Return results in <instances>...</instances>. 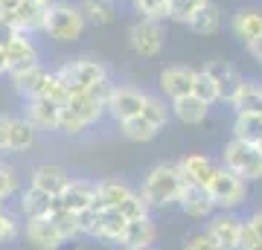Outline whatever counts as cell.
Returning <instances> with one entry per match:
<instances>
[{"instance_id": "9", "label": "cell", "mask_w": 262, "mask_h": 250, "mask_svg": "<svg viewBox=\"0 0 262 250\" xmlns=\"http://www.w3.org/2000/svg\"><path fill=\"white\" fill-rule=\"evenodd\" d=\"M230 35L242 47H251L256 38H262V9L259 6H242L230 15Z\"/></svg>"}, {"instance_id": "11", "label": "cell", "mask_w": 262, "mask_h": 250, "mask_svg": "<svg viewBox=\"0 0 262 250\" xmlns=\"http://www.w3.org/2000/svg\"><path fill=\"white\" fill-rule=\"evenodd\" d=\"M3 50H6V58H9V73L12 70H27V67L41 64V47H38L35 35L18 32Z\"/></svg>"}, {"instance_id": "5", "label": "cell", "mask_w": 262, "mask_h": 250, "mask_svg": "<svg viewBox=\"0 0 262 250\" xmlns=\"http://www.w3.org/2000/svg\"><path fill=\"white\" fill-rule=\"evenodd\" d=\"M163 44H166V32H163V24H160V20H146V18L131 20L128 47H131L134 56L158 58L160 53H163Z\"/></svg>"}, {"instance_id": "15", "label": "cell", "mask_w": 262, "mask_h": 250, "mask_svg": "<svg viewBox=\"0 0 262 250\" xmlns=\"http://www.w3.org/2000/svg\"><path fill=\"white\" fill-rule=\"evenodd\" d=\"M64 105L44 99V96H32L27 99V120L35 125L38 131H56L58 128V117H61Z\"/></svg>"}, {"instance_id": "24", "label": "cell", "mask_w": 262, "mask_h": 250, "mask_svg": "<svg viewBox=\"0 0 262 250\" xmlns=\"http://www.w3.org/2000/svg\"><path fill=\"white\" fill-rule=\"evenodd\" d=\"M242 227H245V221H239V218H233V215H219V218H213V224H210L207 233H210L225 250H239Z\"/></svg>"}, {"instance_id": "13", "label": "cell", "mask_w": 262, "mask_h": 250, "mask_svg": "<svg viewBox=\"0 0 262 250\" xmlns=\"http://www.w3.org/2000/svg\"><path fill=\"white\" fill-rule=\"evenodd\" d=\"M181 166V175H184V184H195V186H213L215 175H219V163H213L210 157L204 154H187V157L178 160Z\"/></svg>"}, {"instance_id": "41", "label": "cell", "mask_w": 262, "mask_h": 250, "mask_svg": "<svg viewBox=\"0 0 262 250\" xmlns=\"http://www.w3.org/2000/svg\"><path fill=\"white\" fill-rule=\"evenodd\" d=\"M184 250H225V247H222L210 233H198V236L184 241Z\"/></svg>"}, {"instance_id": "45", "label": "cell", "mask_w": 262, "mask_h": 250, "mask_svg": "<svg viewBox=\"0 0 262 250\" xmlns=\"http://www.w3.org/2000/svg\"><path fill=\"white\" fill-rule=\"evenodd\" d=\"M12 236H15V221H12V215L0 210V241H9Z\"/></svg>"}, {"instance_id": "17", "label": "cell", "mask_w": 262, "mask_h": 250, "mask_svg": "<svg viewBox=\"0 0 262 250\" xmlns=\"http://www.w3.org/2000/svg\"><path fill=\"white\" fill-rule=\"evenodd\" d=\"M204 70L210 73V79L215 82V87H219V96H222V102L230 105V99H233L236 87H239V82H242V76L236 73V67L230 64V61H222V58H213V61H207Z\"/></svg>"}, {"instance_id": "39", "label": "cell", "mask_w": 262, "mask_h": 250, "mask_svg": "<svg viewBox=\"0 0 262 250\" xmlns=\"http://www.w3.org/2000/svg\"><path fill=\"white\" fill-rule=\"evenodd\" d=\"M50 221L61 230V236H64V239H73V236H79V233H82V230H79V215L70 213V210H64V207H61L58 213L50 215Z\"/></svg>"}, {"instance_id": "44", "label": "cell", "mask_w": 262, "mask_h": 250, "mask_svg": "<svg viewBox=\"0 0 262 250\" xmlns=\"http://www.w3.org/2000/svg\"><path fill=\"white\" fill-rule=\"evenodd\" d=\"M9 128H12V117L0 113V151H9Z\"/></svg>"}, {"instance_id": "47", "label": "cell", "mask_w": 262, "mask_h": 250, "mask_svg": "<svg viewBox=\"0 0 262 250\" xmlns=\"http://www.w3.org/2000/svg\"><path fill=\"white\" fill-rule=\"evenodd\" d=\"M248 224H251V227H253V233H256V236L262 239V213H253L251 218H248Z\"/></svg>"}, {"instance_id": "46", "label": "cell", "mask_w": 262, "mask_h": 250, "mask_svg": "<svg viewBox=\"0 0 262 250\" xmlns=\"http://www.w3.org/2000/svg\"><path fill=\"white\" fill-rule=\"evenodd\" d=\"M245 50H248V56H251L256 64H262V38H256V41H253L251 47H245Z\"/></svg>"}, {"instance_id": "27", "label": "cell", "mask_w": 262, "mask_h": 250, "mask_svg": "<svg viewBox=\"0 0 262 250\" xmlns=\"http://www.w3.org/2000/svg\"><path fill=\"white\" fill-rule=\"evenodd\" d=\"M151 241H155V224H151L149 215H143V218H131L128 230H125V236H122V244H125V247L146 250Z\"/></svg>"}, {"instance_id": "34", "label": "cell", "mask_w": 262, "mask_h": 250, "mask_svg": "<svg viewBox=\"0 0 262 250\" xmlns=\"http://www.w3.org/2000/svg\"><path fill=\"white\" fill-rule=\"evenodd\" d=\"M233 137L259 143V140H262V113H236Z\"/></svg>"}, {"instance_id": "43", "label": "cell", "mask_w": 262, "mask_h": 250, "mask_svg": "<svg viewBox=\"0 0 262 250\" xmlns=\"http://www.w3.org/2000/svg\"><path fill=\"white\" fill-rule=\"evenodd\" d=\"M15 35H18V29H15L12 18L6 15V12H0V47H6Z\"/></svg>"}, {"instance_id": "16", "label": "cell", "mask_w": 262, "mask_h": 250, "mask_svg": "<svg viewBox=\"0 0 262 250\" xmlns=\"http://www.w3.org/2000/svg\"><path fill=\"white\" fill-rule=\"evenodd\" d=\"M20 210L27 213V218H50L53 213L61 210V198L44 192L38 186H29L27 192L20 195Z\"/></svg>"}, {"instance_id": "1", "label": "cell", "mask_w": 262, "mask_h": 250, "mask_svg": "<svg viewBox=\"0 0 262 250\" xmlns=\"http://www.w3.org/2000/svg\"><path fill=\"white\" fill-rule=\"evenodd\" d=\"M88 18L79 0H53L44 24V35L56 44H76L88 32Z\"/></svg>"}, {"instance_id": "19", "label": "cell", "mask_w": 262, "mask_h": 250, "mask_svg": "<svg viewBox=\"0 0 262 250\" xmlns=\"http://www.w3.org/2000/svg\"><path fill=\"white\" fill-rule=\"evenodd\" d=\"M73 177L67 175L64 166H58V163H41V166H35V172H32V186H38V189H44V192L50 195H61L67 189V184H70Z\"/></svg>"}, {"instance_id": "3", "label": "cell", "mask_w": 262, "mask_h": 250, "mask_svg": "<svg viewBox=\"0 0 262 250\" xmlns=\"http://www.w3.org/2000/svg\"><path fill=\"white\" fill-rule=\"evenodd\" d=\"M222 166L236 172L239 177L251 180H262V148L251 140L230 137L222 148Z\"/></svg>"}, {"instance_id": "2", "label": "cell", "mask_w": 262, "mask_h": 250, "mask_svg": "<svg viewBox=\"0 0 262 250\" xmlns=\"http://www.w3.org/2000/svg\"><path fill=\"white\" fill-rule=\"evenodd\" d=\"M181 192H184V175H181L178 163H158L146 175V184H143V198L149 207H172L181 201Z\"/></svg>"}, {"instance_id": "10", "label": "cell", "mask_w": 262, "mask_h": 250, "mask_svg": "<svg viewBox=\"0 0 262 250\" xmlns=\"http://www.w3.org/2000/svg\"><path fill=\"white\" fill-rule=\"evenodd\" d=\"M47 12L50 3H41V0H24L15 12H6L15 24L18 32H27V35H44V24H47Z\"/></svg>"}, {"instance_id": "14", "label": "cell", "mask_w": 262, "mask_h": 250, "mask_svg": "<svg viewBox=\"0 0 262 250\" xmlns=\"http://www.w3.org/2000/svg\"><path fill=\"white\" fill-rule=\"evenodd\" d=\"M96 195H99V184H94V180H70L58 198H61L64 210L82 213V210H91L96 204Z\"/></svg>"}, {"instance_id": "8", "label": "cell", "mask_w": 262, "mask_h": 250, "mask_svg": "<svg viewBox=\"0 0 262 250\" xmlns=\"http://www.w3.org/2000/svg\"><path fill=\"white\" fill-rule=\"evenodd\" d=\"M195 76H198L195 67H189V64H169V67L160 70L158 87H160V93L166 96L169 102H172V99L189 96V93L195 90Z\"/></svg>"}, {"instance_id": "33", "label": "cell", "mask_w": 262, "mask_h": 250, "mask_svg": "<svg viewBox=\"0 0 262 250\" xmlns=\"http://www.w3.org/2000/svg\"><path fill=\"white\" fill-rule=\"evenodd\" d=\"M207 3H213V0H169V24L187 27Z\"/></svg>"}, {"instance_id": "51", "label": "cell", "mask_w": 262, "mask_h": 250, "mask_svg": "<svg viewBox=\"0 0 262 250\" xmlns=\"http://www.w3.org/2000/svg\"><path fill=\"white\" fill-rule=\"evenodd\" d=\"M125 250H140V247H125Z\"/></svg>"}, {"instance_id": "53", "label": "cell", "mask_w": 262, "mask_h": 250, "mask_svg": "<svg viewBox=\"0 0 262 250\" xmlns=\"http://www.w3.org/2000/svg\"><path fill=\"white\" fill-rule=\"evenodd\" d=\"M256 146H259V148H262V140H259V143H256Z\"/></svg>"}, {"instance_id": "12", "label": "cell", "mask_w": 262, "mask_h": 250, "mask_svg": "<svg viewBox=\"0 0 262 250\" xmlns=\"http://www.w3.org/2000/svg\"><path fill=\"white\" fill-rule=\"evenodd\" d=\"M128 221L131 218L122 210H117V207H96V224L91 236L105 239V241H122V236L128 230Z\"/></svg>"}, {"instance_id": "29", "label": "cell", "mask_w": 262, "mask_h": 250, "mask_svg": "<svg viewBox=\"0 0 262 250\" xmlns=\"http://www.w3.org/2000/svg\"><path fill=\"white\" fill-rule=\"evenodd\" d=\"M35 134L38 128L27 117H12V128H9V151H27L35 146Z\"/></svg>"}, {"instance_id": "36", "label": "cell", "mask_w": 262, "mask_h": 250, "mask_svg": "<svg viewBox=\"0 0 262 250\" xmlns=\"http://www.w3.org/2000/svg\"><path fill=\"white\" fill-rule=\"evenodd\" d=\"M88 128H91V125H88V122H84L76 111H70L67 105L61 108V117H58V128H56L58 134H64V137H82Z\"/></svg>"}, {"instance_id": "35", "label": "cell", "mask_w": 262, "mask_h": 250, "mask_svg": "<svg viewBox=\"0 0 262 250\" xmlns=\"http://www.w3.org/2000/svg\"><path fill=\"white\" fill-rule=\"evenodd\" d=\"M137 18L146 20H169V0H131L128 3Z\"/></svg>"}, {"instance_id": "38", "label": "cell", "mask_w": 262, "mask_h": 250, "mask_svg": "<svg viewBox=\"0 0 262 250\" xmlns=\"http://www.w3.org/2000/svg\"><path fill=\"white\" fill-rule=\"evenodd\" d=\"M198 96V99H204V102L215 105V102H222V96H219V87H215V82L210 79V73H207L204 67L198 70L195 76V90H192Z\"/></svg>"}, {"instance_id": "52", "label": "cell", "mask_w": 262, "mask_h": 250, "mask_svg": "<svg viewBox=\"0 0 262 250\" xmlns=\"http://www.w3.org/2000/svg\"><path fill=\"white\" fill-rule=\"evenodd\" d=\"M41 3H53V0H41Z\"/></svg>"}, {"instance_id": "25", "label": "cell", "mask_w": 262, "mask_h": 250, "mask_svg": "<svg viewBox=\"0 0 262 250\" xmlns=\"http://www.w3.org/2000/svg\"><path fill=\"white\" fill-rule=\"evenodd\" d=\"M44 76H47V67L35 64V67H27V70H12L6 79L15 87V93H20L24 99H32V96H38V87L44 82Z\"/></svg>"}, {"instance_id": "50", "label": "cell", "mask_w": 262, "mask_h": 250, "mask_svg": "<svg viewBox=\"0 0 262 250\" xmlns=\"http://www.w3.org/2000/svg\"><path fill=\"white\" fill-rule=\"evenodd\" d=\"M114 3H131V0H114Z\"/></svg>"}, {"instance_id": "37", "label": "cell", "mask_w": 262, "mask_h": 250, "mask_svg": "<svg viewBox=\"0 0 262 250\" xmlns=\"http://www.w3.org/2000/svg\"><path fill=\"white\" fill-rule=\"evenodd\" d=\"M143 117L149 122H155L158 128H163L169 122V117H172V105H166L160 96H151L149 93V99H146V108H143Z\"/></svg>"}, {"instance_id": "7", "label": "cell", "mask_w": 262, "mask_h": 250, "mask_svg": "<svg viewBox=\"0 0 262 250\" xmlns=\"http://www.w3.org/2000/svg\"><path fill=\"white\" fill-rule=\"evenodd\" d=\"M146 99H149V93L134 87V84H114V93L108 99V117H114L117 122L140 117L146 108Z\"/></svg>"}, {"instance_id": "48", "label": "cell", "mask_w": 262, "mask_h": 250, "mask_svg": "<svg viewBox=\"0 0 262 250\" xmlns=\"http://www.w3.org/2000/svg\"><path fill=\"white\" fill-rule=\"evenodd\" d=\"M3 76H9V58H6V50L0 47V79Z\"/></svg>"}, {"instance_id": "18", "label": "cell", "mask_w": 262, "mask_h": 250, "mask_svg": "<svg viewBox=\"0 0 262 250\" xmlns=\"http://www.w3.org/2000/svg\"><path fill=\"white\" fill-rule=\"evenodd\" d=\"M67 108L79 113L88 125H96L108 113V102H102L94 90H73L70 99H67Z\"/></svg>"}, {"instance_id": "30", "label": "cell", "mask_w": 262, "mask_h": 250, "mask_svg": "<svg viewBox=\"0 0 262 250\" xmlns=\"http://www.w3.org/2000/svg\"><path fill=\"white\" fill-rule=\"evenodd\" d=\"M137 192H131V186L120 184V180H99V195H96V207H117L120 210L128 198Z\"/></svg>"}, {"instance_id": "21", "label": "cell", "mask_w": 262, "mask_h": 250, "mask_svg": "<svg viewBox=\"0 0 262 250\" xmlns=\"http://www.w3.org/2000/svg\"><path fill=\"white\" fill-rule=\"evenodd\" d=\"M233 113H262V82L256 79H242L230 99Z\"/></svg>"}, {"instance_id": "20", "label": "cell", "mask_w": 262, "mask_h": 250, "mask_svg": "<svg viewBox=\"0 0 262 250\" xmlns=\"http://www.w3.org/2000/svg\"><path fill=\"white\" fill-rule=\"evenodd\" d=\"M178 207L184 210L187 215L192 218H207V215L213 213V195L207 186H195V184H184V192H181V201Z\"/></svg>"}, {"instance_id": "26", "label": "cell", "mask_w": 262, "mask_h": 250, "mask_svg": "<svg viewBox=\"0 0 262 250\" xmlns=\"http://www.w3.org/2000/svg\"><path fill=\"white\" fill-rule=\"evenodd\" d=\"M222 27H225V15L215 3H207L204 9L187 24V29L195 32V35H215V32H222Z\"/></svg>"}, {"instance_id": "28", "label": "cell", "mask_w": 262, "mask_h": 250, "mask_svg": "<svg viewBox=\"0 0 262 250\" xmlns=\"http://www.w3.org/2000/svg\"><path fill=\"white\" fill-rule=\"evenodd\" d=\"M84 9V18L91 27H111L114 20H117V3L114 0H84L82 3Z\"/></svg>"}, {"instance_id": "23", "label": "cell", "mask_w": 262, "mask_h": 250, "mask_svg": "<svg viewBox=\"0 0 262 250\" xmlns=\"http://www.w3.org/2000/svg\"><path fill=\"white\" fill-rule=\"evenodd\" d=\"M213 105L204 102V99H198L195 93H189V96H181V99H172V117L184 125H201L207 120V113H210Z\"/></svg>"}, {"instance_id": "4", "label": "cell", "mask_w": 262, "mask_h": 250, "mask_svg": "<svg viewBox=\"0 0 262 250\" xmlns=\"http://www.w3.org/2000/svg\"><path fill=\"white\" fill-rule=\"evenodd\" d=\"M56 70L67 82L70 93L73 90H91L94 84H102V82L111 79V70H108L105 61H99V58H88V56L73 58V61H64V64L56 67Z\"/></svg>"}, {"instance_id": "54", "label": "cell", "mask_w": 262, "mask_h": 250, "mask_svg": "<svg viewBox=\"0 0 262 250\" xmlns=\"http://www.w3.org/2000/svg\"><path fill=\"white\" fill-rule=\"evenodd\" d=\"M79 3H84V0H79Z\"/></svg>"}, {"instance_id": "40", "label": "cell", "mask_w": 262, "mask_h": 250, "mask_svg": "<svg viewBox=\"0 0 262 250\" xmlns=\"http://www.w3.org/2000/svg\"><path fill=\"white\" fill-rule=\"evenodd\" d=\"M18 189V172L6 163H0V201H6Z\"/></svg>"}, {"instance_id": "42", "label": "cell", "mask_w": 262, "mask_h": 250, "mask_svg": "<svg viewBox=\"0 0 262 250\" xmlns=\"http://www.w3.org/2000/svg\"><path fill=\"white\" fill-rule=\"evenodd\" d=\"M239 250H262V239L253 233V227L245 221L242 227V241H239Z\"/></svg>"}, {"instance_id": "31", "label": "cell", "mask_w": 262, "mask_h": 250, "mask_svg": "<svg viewBox=\"0 0 262 250\" xmlns=\"http://www.w3.org/2000/svg\"><path fill=\"white\" fill-rule=\"evenodd\" d=\"M120 131H122V137L131 140V143H149V140H155L160 134V128L155 125V122H149L146 117H131V120L120 122Z\"/></svg>"}, {"instance_id": "6", "label": "cell", "mask_w": 262, "mask_h": 250, "mask_svg": "<svg viewBox=\"0 0 262 250\" xmlns=\"http://www.w3.org/2000/svg\"><path fill=\"white\" fill-rule=\"evenodd\" d=\"M210 195H213V204L219 210H236L248 198V180L222 166L213 180V186H210Z\"/></svg>"}, {"instance_id": "32", "label": "cell", "mask_w": 262, "mask_h": 250, "mask_svg": "<svg viewBox=\"0 0 262 250\" xmlns=\"http://www.w3.org/2000/svg\"><path fill=\"white\" fill-rule=\"evenodd\" d=\"M38 96L53 99V102H58V105H67V99H70V87H67V82L61 79L58 70H47L44 82H41V87H38Z\"/></svg>"}, {"instance_id": "22", "label": "cell", "mask_w": 262, "mask_h": 250, "mask_svg": "<svg viewBox=\"0 0 262 250\" xmlns=\"http://www.w3.org/2000/svg\"><path fill=\"white\" fill-rule=\"evenodd\" d=\"M27 239L41 250H58L61 241H64V236H61V230H58L50 218H29L27 221Z\"/></svg>"}, {"instance_id": "49", "label": "cell", "mask_w": 262, "mask_h": 250, "mask_svg": "<svg viewBox=\"0 0 262 250\" xmlns=\"http://www.w3.org/2000/svg\"><path fill=\"white\" fill-rule=\"evenodd\" d=\"M24 0H0V12H15Z\"/></svg>"}]
</instances>
